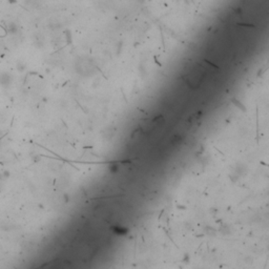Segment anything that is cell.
<instances>
[{
  "label": "cell",
  "mask_w": 269,
  "mask_h": 269,
  "mask_svg": "<svg viewBox=\"0 0 269 269\" xmlns=\"http://www.w3.org/2000/svg\"><path fill=\"white\" fill-rule=\"evenodd\" d=\"M203 70H202L201 66H197L194 67L193 66L189 73L186 75V81H187L188 85H190L191 88H196L200 84V82L202 81V78H203Z\"/></svg>",
  "instance_id": "cell-1"
},
{
  "label": "cell",
  "mask_w": 269,
  "mask_h": 269,
  "mask_svg": "<svg viewBox=\"0 0 269 269\" xmlns=\"http://www.w3.org/2000/svg\"><path fill=\"white\" fill-rule=\"evenodd\" d=\"M234 104H237V105H238V106H240V107H241V108H242V109H243V111H245V107H244V106H242V105H241V104L239 103V102H238V101H237V100H234Z\"/></svg>",
  "instance_id": "cell-2"
}]
</instances>
